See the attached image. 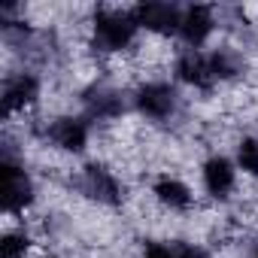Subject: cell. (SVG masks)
Listing matches in <instances>:
<instances>
[{"mask_svg":"<svg viewBox=\"0 0 258 258\" xmlns=\"http://www.w3.org/2000/svg\"><path fill=\"white\" fill-rule=\"evenodd\" d=\"M79 185H82V191H85L88 198H94V201H100V204H118V201H121V185H118V179H115L106 167H97V164L85 167Z\"/></svg>","mask_w":258,"mask_h":258,"instance_id":"obj_5","label":"cell"},{"mask_svg":"<svg viewBox=\"0 0 258 258\" xmlns=\"http://www.w3.org/2000/svg\"><path fill=\"white\" fill-rule=\"evenodd\" d=\"M85 109H88L91 118H115V115H121L124 100H121L118 91H112L106 85H97L85 94Z\"/></svg>","mask_w":258,"mask_h":258,"instance_id":"obj_10","label":"cell"},{"mask_svg":"<svg viewBox=\"0 0 258 258\" xmlns=\"http://www.w3.org/2000/svg\"><path fill=\"white\" fill-rule=\"evenodd\" d=\"M173 252H176V258H210L201 246H195V243H173Z\"/></svg>","mask_w":258,"mask_h":258,"instance_id":"obj_16","label":"cell"},{"mask_svg":"<svg viewBox=\"0 0 258 258\" xmlns=\"http://www.w3.org/2000/svg\"><path fill=\"white\" fill-rule=\"evenodd\" d=\"M176 73H179L182 82H188V85H195V88H201V91H207V88L216 82V76H213V70H210V58H207V55H198V52H185V55L176 61Z\"/></svg>","mask_w":258,"mask_h":258,"instance_id":"obj_9","label":"cell"},{"mask_svg":"<svg viewBox=\"0 0 258 258\" xmlns=\"http://www.w3.org/2000/svg\"><path fill=\"white\" fill-rule=\"evenodd\" d=\"M131 13H134V19H137L140 28L158 31V34H173L182 25V13L173 4H140Z\"/></svg>","mask_w":258,"mask_h":258,"instance_id":"obj_3","label":"cell"},{"mask_svg":"<svg viewBox=\"0 0 258 258\" xmlns=\"http://www.w3.org/2000/svg\"><path fill=\"white\" fill-rule=\"evenodd\" d=\"M37 91H40V82H37L31 73L13 76V79L4 85V115H10V112H16V109H25L28 103H34Z\"/></svg>","mask_w":258,"mask_h":258,"instance_id":"obj_7","label":"cell"},{"mask_svg":"<svg viewBox=\"0 0 258 258\" xmlns=\"http://www.w3.org/2000/svg\"><path fill=\"white\" fill-rule=\"evenodd\" d=\"M155 195H158V201H161L164 207H170V210H188V204H191V191H188L179 179H170V176L155 185Z\"/></svg>","mask_w":258,"mask_h":258,"instance_id":"obj_12","label":"cell"},{"mask_svg":"<svg viewBox=\"0 0 258 258\" xmlns=\"http://www.w3.org/2000/svg\"><path fill=\"white\" fill-rule=\"evenodd\" d=\"M204 185L213 198H228V191L234 188V167L228 158H210L204 164Z\"/></svg>","mask_w":258,"mask_h":258,"instance_id":"obj_11","label":"cell"},{"mask_svg":"<svg viewBox=\"0 0 258 258\" xmlns=\"http://www.w3.org/2000/svg\"><path fill=\"white\" fill-rule=\"evenodd\" d=\"M255 258H258V252H255Z\"/></svg>","mask_w":258,"mask_h":258,"instance_id":"obj_18","label":"cell"},{"mask_svg":"<svg viewBox=\"0 0 258 258\" xmlns=\"http://www.w3.org/2000/svg\"><path fill=\"white\" fill-rule=\"evenodd\" d=\"M210 70H213L216 79H228V76L240 73V58L228 49H219V52L210 55Z\"/></svg>","mask_w":258,"mask_h":258,"instance_id":"obj_13","label":"cell"},{"mask_svg":"<svg viewBox=\"0 0 258 258\" xmlns=\"http://www.w3.org/2000/svg\"><path fill=\"white\" fill-rule=\"evenodd\" d=\"M134 13H118V10H100L94 16V46L103 52H121L137 34Z\"/></svg>","mask_w":258,"mask_h":258,"instance_id":"obj_1","label":"cell"},{"mask_svg":"<svg viewBox=\"0 0 258 258\" xmlns=\"http://www.w3.org/2000/svg\"><path fill=\"white\" fill-rule=\"evenodd\" d=\"M137 109L146 115V118H170L173 109H176V91L164 82H152V85H143L137 91Z\"/></svg>","mask_w":258,"mask_h":258,"instance_id":"obj_4","label":"cell"},{"mask_svg":"<svg viewBox=\"0 0 258 258\" xmlns=\"http://www.w3.org/2000/svg\"><path fill=\"white\" fill-rule=\"evenodd\" d=\"M49 137L55 146H61L67 152H82L88 143V124L82 118H58L49 124Z\"/></svg>","mask_w":258,"mask_h":258,"instance_id":"obj_6","label":"cell"},{"mask_svg":"<svg viewBox=\"0 0 258 258\" xmlns=\"http://www.w3.org/2000/svg\"><path fill=\"white\" fill-rule=\"evenodd\" d=\"M213 10L210 7H188L182 13V25H179V34L188 46H201L210 34H213Z\"/></svg>","mask_w":258,"mask_h":258,"instance_id":"obj_8","label":"cell"},{"mask_svg":"<svg viewBox=\"0 0 258 258\" xmlns=\"http://www.w3.org/2000/svg\"><path fill=\"white\" fill-rule=\"evenodd\" d=\"M0 252H4V258H25L28 255V240L22 234H7L4 243H0Z\"/></svg>","mask_w":258,"mask_h":258,"instance_id":"obj_15","label":"cell"},{"mask_svg":"<svg viewBox=\"0 0 258 258\" xmlns=\"http://www.w3.org/2000/svg\"><path fill=\"white\" fill-rule=\"evenodd\" d=\"M237 161L246 173L258 176V140H243L240 149H237Z\"/></svg>","mask_w":258,"mask_h":258,"instance_id":"obj_14","label":"cell"},{"mask_svg":"<svg viewBox=\"0 0 258 258\" xmlns=\"http://www.w3.org/2000/svg\"><path fill=\"white\" fill-rule=\"evenodd\" d=\"M34 198V185H31V176L13 164L10 158H4V210L7 213H19L31 204Z\"/></svg>","mask_w":258,"mask_h":258,"instance_id":"obj_2","label":"cell"},{"mask_svg":"<svg viewBox=\"0 0 258 258\" xmlns=\"http://www.w3.org/2000/svg\"><path fill=\"white\" fill-rule=\"evenodd\" d=\"M146 258H176L173 243H146Z\"/></svg>","mask_w":258,"mask_h":258,"instance_id":"obj_17","label":"cell"}]
</instances>
